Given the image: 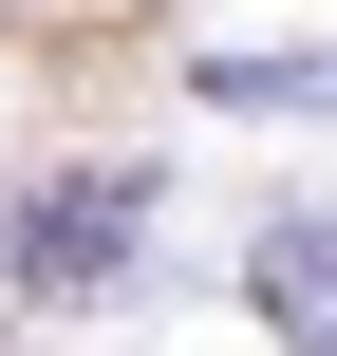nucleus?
<instances>
[{
	"label": "nucleus",
	"mask_w": 337,
	"mask_h": 356,
	"mask_svg": "<svg viewBox=\"0 0 337 356\" xmlns=\"http://www.w3.org/2000/svg\"><path fill=\"white\" fill-rule=\"evenodd\" d=\"M150 207H169V169H150V150H94V169L19 188V207H0V300H38V319L113 300V282H131V244H150Z\"/></svg>",
	"instance_id": "obj_1"
},
{
	"label": "nucleus",
	"mask_w": 337,
	"mask_h": 356,
	"mask_svg": "<svg viewBox=\"0 0 337 356\" xmlns=\"http://www.w3.org/2000/svg\"><path fill=\"white\" fill-rule=\"evenodd\" d=\"M244 300L281 356H337V207H263L244 225Z\"/></svg>",
	"instance_id": "obj_2"
},
{
	"label": "nucleus",
	"mask_w": 337,
	"mask_h": 356,
	"mask_svg": "<svg viewBox=\"0 0 337 356\" xmlns=\"http://www.w3.org/2000/svg\"><path fill=\"white\" fill-rule=\"evenodd\" d=\"M188 94H206V113H337V38H319V56H225V38H206Z\"/></svg>",
	"instance_id": "obj_3"
}]
</instances>
